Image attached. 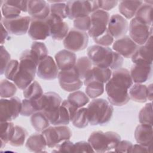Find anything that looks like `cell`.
<instances>
[{
    "mask_svg": "<svg viewBox=\"0 0 153 153\" xmlns=\"http://www.w3.org/2000/svg\"><path fill=\"white\" fill-rule=\"evenodd\" d=\"M10 4L16 6L19 8L22 12H27L28 1H19V0H8Z\"/></svg>",
    "mask_w": 153,
    "mask_h": 153,
    "instance_id": "cell-53",
    "label": "cell"
},
{
    "mask_svg": "<svg viewBox=\"0 0 153 153\" xmlns=\"http://www.w3.org/2000/svg\"><path fill=\"white\" fill-rule=\"evenodd\" d=\"M138 48L139 45L127 35L117 39L112 45V50L124 58H131Z\"/></svg>",
    "mask_w": 153,
    "mask_h": 153,
    "instance_id": "cell-19",
    "label": "cell"
},
{
    "mask_svg": "<svg viewBox=\"0 0 153 153\" xmlns=\"http://www.w3.org/2000/svg\"><path fill=\"white\" fill-rule=\"evenodd\" d=\"M57 78L60 87L68 92L77 91L84 84L75 66L68 70L60 71Z\"/></svg>",
    "mask_w": 153,
    "mask_h": 153,
    "instance_id": "cell-10",
    "label": "cell"
},
{
    "mask_svg": "<svg viewBox=\"0 0 153 153\" xmlns=\"http://www.w3.org/2000/svg\"><path fill=\"white\" fill-rule=\"evenodd\" d=\"M22 109V101L16 96L10 99L1 98L0 99V121H11L15 120Z\"/></svg>",
    "mask_w": 153,
    "mask_h": 153,
    "instance_id": "cell-9",
    "label": "cell"
},
{
    "mask_svg": "<svg viewBox=\"0 0 153 153\" xmlns=\"http://www.w3.org/2000/svg\"><path fill=\"white\" fill-rule=\"evenodd\" d=\"M128 30L130 38L139 46L145 44L149 38L152 36V26L146 25L134 17L130 22Z\"/></svg>",
    "mask_w": 153,
    "mask_h": 153,
    "instance_id": "cell-12",
    "label": "cell"
},
{
    "mask_svg": "<svg viewBox=\"0 0 153 153\" xmlns=\"http://www.w3.org/2000/svg\"><path fill=\"white\" fill-rule=\"evenodd\" d=\"M105 90V84L93 81L86 85L85 93L89 98L96 99L101 96Z\"/></svg>",
    "mask_w": 153,
    "mask_h": 153,
    "instance_id": "cell-41",
    "label": "cell"
},
{
    "mask_svg": "<svg viewBox=\"0 0 153 153\" xmlns=\"http://www.w3.org/2000/svg\"><path fill=\"white\" fill-rule=\"evenodd\" d=\"M39 61L31 49H26L22 53L19 70L13 81L18 88L23 90L33 81Z\"/></svg>",
    "mask_w": 153,
    "mask_h": 153,
    "instance_id": "cell-2",
    "label": "cell"
},
{
    "mask_svg": "<svg viewBox=\"0 0 153 153\" xmlns=\"http://www.w3.org/2000/svg\"><path fill=\"white\" fill-rule=\"evenodd\" d=\"M92 65L93 64L88 57L82 56L76 60L74 66L82 80L84 79L89 71L93 68Z\"/></svg>",
    "mask_w": 153,
    "mask_h": 153,
    "instance_id": "cell-35",
    "label": "cell"
},
{
    "mask_svg": "<svg viewBox=\"0 0 153 153\" xmlns=\"http://www.w3.org/2000/svg\"><path fill=\"white\" fill-rule=\"evenodd\" d=\"M78 108L71 103L68 99L62 101L59 108V117L54 126L68 125L72 121Z\"/></svg>",
    "mask_w": 153,
    "mask_h": 153,
    "instance_id": "cell-22",
    "label": "cell"
},
{
    "mask_svg": "<svg viewBox=\"0 0 153 153\" xmlns=\"http://www.w3.org/2000/svg\"><path fill=\"white\" fill-rule=\"evenodd\" d=\"M43 90L36 81H33L25 90H23V96L27 99H37L43 94Z\"/></svg>",
    "mask_w": 153,
    "mask_h": 153,
    "instance_id": "cell-36",
    "label": "cell"
},
{
    "mask_svg": "<svg viewBox=\"0 0 153 153\" xmlns=\"http://www.w3.org/2000/svg\"><path fill=\"white\" fill-rule=\"evenodd\" d=\"M59 68L56 62L50 56H47L41 59L38 65L36 75L44 80H54L58 76Z\"/></svg>",
    "mask_w": 153,
    "mask_h": 153,
    "instance_id": "cell-16",
    "label": "cell"
},
{
    "mask_svg": "<svg viewBox=\"0 0 153 153\" xmlns=\"http://www.w3.org/2000/svg\"><path fill=\"white\" fill-rule=\"evenodd\" d=\"M1 53H0V59H1V75L4 74L5 70L8 66V63L11 61V56L5 47L1 45Z\"/></svg>",
    "mask_w": 153,
    "mask_h": 153,
    "instance_id": "cell-48",
    "label": "cell"
},
{
    "mask_svg": "<svg viewBox=\"0 0 153 153\" xmlns=\"http://www.w3.org/2000/svg\"><path fill=\"white\" fill-rule=\"evenodd\" d=\"M87 109L88 122L91 126L106 124L111 120L114 112L112 105L102 98L94 99Z\"/></svg>",
    "mask_w": 153,
    "mask_h": 153,
    "instance_id": "cell-4",
    "label": "cell"
},
{
    "mask_svg": "<svg viewBox=\"0 0 153 153\" xmlns=\"http://www.w3.org/2000/svg\"><path fill=\"white\" fill-rule=\"evenodd\" d=\"M96 45L103 47H109L112 44L114 38L107 29L106 31L97 37L93 38Z\"/></svg>",
    "mask_w": 153,
    "mask_h": 153,
    "instance_id": "cell-44",
    "label": "cell"
},
{
    "mask_svg": "<svg viewBox=\"0 0 153 153\" xmlns=\"http://www.w3.org/2000/svg\"><path fill=\"white\" fill-rule=\"evenodd\" d=\"M121 140V136L116 132L94 131L90 135L88 142L96 152H106L114 151Z\"/></svg>",
    "mask_w": 153,
    "mask_h": 153,
    "instance_id": "cell-5",
    "label": "cell"
},
{
    "mask_svg": "<svg viewBox=\"0 0 153 153\" xmlns=\"http://www.w3.org/2000/svg\"><path fill=\"white\" fill-rule=\"evenodd\" d=\"M133 144L126 140H120V142L117 145L116 148L114 149L115 152H124V153H130L131 148Z\"/></svg>",
    "mask_w": 153,
    "mask_h": 153,
    "instance_id": "cell-51",
    "label": "cell"
},
{
    "mask_svg": "<svg viewBox=\"0 0 153 153\" xmlns=\"http://www.w3.org/2000/svg\"><path fill=\"white\" fill-rule=\"evenodd\" d=\"M87 54L94 66L115 71L123 64V57L109 47L93 45L87 48Z\"/></svg>",
    "mask_w": 153,
    "mask_h": 153,
    "instance_id": "cell-3",
    "label": "cell"
},
{
    "mask_svg": "<svg viewBox=\"0 0 153 153\" xmlns=\"http://www.w3.org/2000/svg\"><path fill=\"white\" fill-rule=\"evenodd\" d=\"M131 59L133 63L143 61L152 64V36L149 38L145 44L139 46Z\"/></svg>",
    "mask_w": 153,
    "mask_h": 153,
    "instance_id": "cell-26",
    "label": "cell"
},
{
    "mask_svg": "<svg viewBox=\"0 0 153 153\" xmlns=\"http://www.w3.org/2000/svg\"><path fill=\"white\" fill-rule=\"evenodd\" d=\"M152 147L146 146L140 144H134L131 150V152H151Z\"/></svg>",
    "mask_w": 153,
    "mask_h": 153,
    "instance_id": "cell-54",
    "label": "cell"
},
{
    "mask_svg": "<svg viewBox=\"0 0 153 153\" xmlns=\"http://www.w3.org/2000/svg\"><path fill=\"white\" fill-rule=\"evenodd\" d=\"M99 9L107 11L115 7L118 4V1H97Z\"/></svg>",
    "mask_w": 153,
    "mask_h": 153,
    "instance_id": "cell-52",
    "label": "cell"
},
{
    "mask_svg": "<svg viewBox=\"0 0 153 153\" xmlns=\"http://www.w3.org/2000/svg\"><path fill=\"white\" fill-rule=\"evenodd\" d=\"M42 112L45 115L51 124L54 126L59 117V108L62 102V99L59 94L48 91L44 93L41 97Z\"/></svg>",
    "mask_w": 153,
    "mask_h": 153,
    "instance_id": "cell-7",
    "label": "cell"
},
{
    "mask_svg": "<svg viewBox=\"0 0 153 153\" xmlns=\"http://www.w3.org/2000/svg\"><path fill=\"white\" fill-rule=\"evenodd\" d=\"M152 4H149L143 1L142 4L137 10L134 17L146 25L152 26Z\"/></svg>",
    "mask_w": 153,
    "mask_h": 153,
    "instance_id": "cell-30",
    "label": "cell"
},
{
    "mask_svg": "<svg viewBox=\"0 0 153 153\" xmlns=\"http://www.w3.org/2000/svg\"><path fill=\"white\" fill-rule=\"evenodd\" d=\"M1 33H2L1 44L2 45L5 43V41L8 39L9 32L7 31V30L5 29V27H4L3 24L1 23Z\"/></svg>",
    "mask_w": 153,
    "mask_h": 153,
    "instance_id": "cell-55",
    "label": "cell"
},
{
    "mask_svg": "<svg viewBox=\"0 0 153 153\" xmlns=\"http://www.w3.org/2000/svg\"><path fill=\"white\" fill-rule=\"evenodd\" d=\"M38 111H41L38 99L32 100L25 98L22 100L21 115L29 117Z\"/></svg>",
    "mask_w": 153,
    "mask_h": 153,
    "instance_id": "cell-33",
    "label": "cell"
},
{
    "mask_svg": "<svg viewBox=\"0 0 153 153\" xmlns=\"http://www.w3.org/2000/svg\"><path fill=\"white\" fill-rule=\"evenodd\" d=\"M74 143L69 140H65L58 144L53 150L55 152H74Z\"/></svg>",
    "mask_w": 153,
    "mask_h": 153,
    "instance_id": "cell-49",
    "label": "cell"
},
{
    "mask_svg": "<svg viewBox=\"0 0 153 153\" xmlns=\"http://www.w3.org/2000/svg\"><path fill=\"white\" fill-rule=\"evenodd\" d=\"M152 103H146L139 112L138 118L140 124L152 125Z\"/></svg>",
    "mask_w": 153,
    "mask_h": 153,
    "instance_id": "cell-42",
    "label": "cell"
},
{
    "mask_svg": "<svg viewBox=\"0 0 153 153\" xmlns=\"http://www.w3.org/2000/svg\"><path fill=\"white\" fill-rule=\"evenodd\" d=\"M152 84H150L147 86V95H148V100H150L151 102L153 99V88H152Z\"/></svg>",
    "mask_w": 153,
    "mask_h": 153,
    "instance_id": "cell-56",
    "label": "cell"
},
{
    "mask_svg": "<svg viewBox=\"0 0 153 153\" xmlns=\"http://www.w3.org/2000/svg\"><path fill=\"white\" fill-rule=\"evenodd\" d=\"M41 133L46 140L47 146L50 148H54L62 142L69 140L72 135L71 130L66 125L49 126Z\"/></svg>",
    "mask_w": 153,
    "mask_h": 153,
    "instance_id": "cell-8",
    "label": "cell"
},
{
    "mask_svg": "<svg viewBox=\"0 0 153 153\" xmlns=\"http://www.w3.org/2000/svg\"><path fill=\"white\" fill-rule=\"evenodd\" d=\"M19 68V62L17 60H11L8 66H7L4 75L5 78L10 81H13L16 75L17 74Z\"/></svg>",
    "mask_w": 153,
    "mask_h": 153,
    "instance_id": "cell-46",
    "label": "cell"
},
{
    "mask_svg": "<svg viewBox=\"0 0 153 153\" xmlns=\"http://www.w3.org/2000/svg\"><path fill=\"white\" fill-rule=\"evenodd\" d=\"M142 3L143 1H121L118 5V10L124 18L131 19Z\"/></svg>",
    "mask_w": 153,
    "mask_h": 153,
    "instance_id": "cell-28",
    "label": "cell"
},
{
    "mask_svg": "<svg viewBox=\"0 0 153 153\" xmlns=\"http://www.w3.org/2000/svg\"><path fill=\"white\" fill-rule=\"evenodd\" d=\"M90 25L91 19L90 16L76 18L74 20V28L80 31H88L90 27Z\"/></svg>",
    "mask_w": 153,
    "mask_h": 153,
    "instance_id": "cell-45",
    "label": "cell"
},
{
    "mask_svg": "<svg viewBox=\"0 0 153 153\" xmlns=\"http://www.w3.org/2000/svg\"><path fill=\"white\" fill-rule=\"evenodd\" d=\"M27 13L32 18L45 19L50 14V5L44 0L28 1Z\"/></svg>",
    "mask_w": 153,
    "mask_h": 153,
    "instance_id": "cell-21",
    "label": "cell"
},
{
    "mask_svg": "<svg viewBox=\"0 0 153 153\" xmlns=\"http://www.w3.org/2000/svg\"><path fill=\"white\" fill-rule=\"evenodd\" d=\"M1 12L3 18L11 19L20 16L22 11L7 1H1Z\"/></svg>",
    "mask_w": 153,
    "mask_h": 153,
    "instance_id": "cell-39",
    "label": "cell"
},
{
    "mask_svg": "<svg viewBox=\"0 0 153 153\" xmlns=\"http://www.w3.org/2000/svg\"><path fill=\"white\" fill-rule=\"evenodd\" d=\"M30 123L33 128L38 131H42L50 126V121L42 111H38L30 116Z\"/></svg>",
    "mask_w": 153,
    "mask_h": 153,
    "instance_id": "cell-31",
    "label": "cell"
},
{
    "mask_svg": "<svg viewBox=\"0 0 153 153\" xmlns=\"http://www.w3.org/2000/svg\"><path fill=\"white\" fill-rule=\"evenodd\" d=\"M27 33L35 41L46 39L50 36V25L48 17L45 19L32 17Z\"/></svg>",
    "mask_w": 153,
    "mask_h": 153,
    "instance_id": "cell-15",
    "label": "cell"
},
{
    "mask_svg": "<svg viewBox=\"0 0 153 153\" xmlns=\"http://www.w3.org/2000/svg\"><path fill=\"white\" fill-rule=\"evenodd\" d=\"M17 86L7 79L1 80L0 82V96L1 98H10L16 94Z\"/></svg>",
    "mask_w": 153,
    "mask_h": 153,
    "instance_id": "cell-40",
    "label": "cell"
},
{
    "mask_svg": "<svg viewBox=\"0 0 153 153\" xmlns=\"http://www.w3.org/2000/svg\"><path fill=\"white\" fill-rule=\"evenodd\" d=\"M51 2L50 14L54 15L62 19L67 18L66 13V3L62 1H48Z\"/></svg>",
    "mask_w": 153,
    "mask_h": 153,
    "instance_id": "cell-43",
    "label": "cell"
},
{
    "mask_svg": "<svg viewBox=\"0 0 153 153\" xmlns=\"http://www.w3.org/2000/svg\"><path fill=\"white\" fill-rule=\"evenodd\" d=\"M55 62L60 71L73 68L76 62V55L74 52L66 49L58 51L54 56Z\"/></svg>",
    "mask_w": 153,
    "mask_h": 153,
    "instance_id": "cell-23",
    "label": "cell"
},
{
    "mask_svg": "<svg viewBox=\"0 0 153 153\" xmlns=\"http://www.w3.org/2000/svg\"><path fill=\"white\" fill-rule=\"evenodd\" d=\"M25 146L30 152H42L45 151L47 146L46 140L42 133H34L28 137Z\"/></svg>",
    "mask_w": 153,
    "mask_h": 153,
    "instance_id": "cell-27",
    "label": "cell"
},
{
    "mask_svg": "<svg viewBox=\"0 0 153 153\" xmlns=\"http://www.w3.org/2000/svg\"><path fill=\"white\" fill-rule=\"evenodd\" d=\"M30 49L36 54L40 60L48 56L47 47L45 44L42 42H33L30 46Z\"/></svg>",
    "mask_w": 153,
    "mask_h": 153,
    "instance_id": "cell-47",
    "label": "cell"
},
{
    "mask_svg": "<svg viewBox=\"0 0 153 153\" xmlns=\"http://www.w3.org/2000/svg\"><path fill=\"white\" fill-rule=\"evenodd\" d=\"M48 19L50 25V36L53 40H63L69 32V26L63 19L50 14Z\"/></svg>",
    "mask_w": 153,
    "mask_h": 153,
    "instance_id": "cell-20",
    "label": "cell"
},
{
    "mask_svg": "<svg viewBox=\"0 0 153 153\" xmlns=\"http://www.w3.org/2000/svg\"><path fill=\"white\" fill-rule=\"evenodd\" d=\"M14 131V125L11 121H1L0 124L1 148L10 141Z\"/></svg>",
    "mask_w": 153,
    "mask_h": 153,
    "instance_id": "cell-32",
    "label": "cell"
},
{
    "mask_svg": "<svg viewBox=\"0 0 153 153\" xmlns=\"http://www.w3.org/2000/svg\"><path fill=\"white\" fill-rule=\"evenodd\" d=\"M31 19L30 16H19L11 19H7L2 17L1 23L10 33L22 35L28 32Z\"/></svg>",
    "mask_w": 153,
    "mask_h": 153,
    "instance_id": "cell-14",
    "label": "cell"
},
{
    "mask_svg": "<svg viewBox=\"0 0 153 153\" xmlns=\"http://www.w3.org/2000/svg\"><path fill=\"white\" fill-rule=\"evenodd\" d=\"M88 43V35L85 32L71 29L63 40V44L66 50L77 52L86 48Z\"/></svg>",
    "mask_w": 153,
    "mask_h": 153,
    "instance_id": "cell-11",
    "label": "cell"
},
{
    "mask_svg": "<svg viewBox=\"0 0 153 153\" xmlns=\"http://www.w3.org/2000/svg\"><path fill=\"white\" fill-rule=\"evenodd\" d=\"M67 99L78 109L86 105L90 101V98L86 93L79 90L71 92Z\"/></svg>",
    "mask_w": 153,
    "mask_h": 153,
    "instance_id": "cell-37",
    "label": "cell"
},
{
    "mask_svg": "<svg viewBox=\"0 0 153 153\" xmlns=\"http://www.w3.org/2000/svg\"><path fill=\"white\" fill-rule=\"evenodd\" d=\"M109 18V13L100 9L91 13V25L88 30V35L94 38L104 33L108 29Z\"/></svg>",
    "mask_w": 153,
    "mask_h": 153,
    "instance_id": "cell-13",
    "label": "cell"
},
{
    "mask_svg": "<svg viewBox=\"0 0 153 153\" xmlns=\"http://www.w3.org/2000/svg\"><path fill=\"white\" fill-rule=\"evenodd\" d=\"M74 152H94L88 142L79 141L74 143Z\"/></svg>",
    "mask_w": 153,
    "mask_h": 153,
    "instance_id": "cell-50",
    "label": "cell"
},
{
    "mask_svg": "<svg viewBox=\"0 0 153 153\" xmlns=\"http://www.w3.org/2000/svg\"><path fill=\"white\" fill-rule=\"evenodd\" d=\"M72 123L73 126L76 128H83L86 127L89 124L87 108H79L76 111Z\"/></svg>",
    "mask_w": 153,
    "mask_h": 153,
    "instance_id": "cell-38",
    "label": "cell"
},
{
    "mask_svg": "<svg viewBox=\"0 0 153 153\" xmlns=\"http://www.w3.org/2000/svg\"><path fill=\"white\" fill-rule=\"evenodd\" d=\"M130 99L137 103H145L148 100L147 86L145 84L134 83L128 90Z\"/></svg>",
    "mask_w": 153,
    "mask_h": 153,
    "instance_id": "cell-29",
    "label": "cell"
},
{
    "mask_svg": "<svg viewBox=\"0 0 153 153\" xmlns=\"http://www.w3.org/2000/svg\"><path fill=\"white\" fill-rule=\"evenodd\" d=\"M99 9L97 1H68L66 2V16L71 20L88 16Z\"/></svg>",
    "mask_w": 153,
    "mask_h": 153,
    "instance_id": "cell-6",
    "label": "cell"
},
{
    "mask_svg": "<svg viewBox=\"0 0 153 153\" xmlns=\"http://www.w3.org/2000/svg\"><path fill=\"white\" fill-rule=\"evenodd\" d=\"M129 24L126 18L119 14L112 15L109 20L108 29L114 38L124 36L128 30Z\"/></svg>",
    "mask_w": 153,
    "mask_h": 153,
    "instance_id": "cell-18",
    "label": "cell"
},
{
    "mask_svg": "<svg viewBox=\"0 0 153 153\" xmlns=\"http://www.w3.org/2000/svg\"><path fill=\"white\" fill-rule=\"evenodd\" d=\"M133 84L130 71L121 68L112 73L110 79L105 84L108 102L112 105L121 106L130 100L128 90Z\"/></svg>",
    "mask_w": 153,
    "mask_h": 153,
    "instance_id": "cell-1",
    "label": "cell"
},
{
    "mask_svg": "<svg viewBox=\"0 0 153 153\" xmlns=\"http://www.w3.org/2000/svg\"><path fill=\"white\" fill-rule=\"evenodd\" d=\"M152 73V64L143 61L133 63L130 74L134 83L142 84L149 80Z\"/></svg>",
    "mask_w": 153,
    "mask_h": 153,
    "instance_id": "cell-17",
    "label": "cell"
},
{
    "mask_svg": "<svg viewBox=\"0 0 153 153\" xmlns=\"http://www.w3.org/2000/svg\"><path fill=\"white\" fill-rule=\"evenodd\" d=\"M28 135L27 130L22 126H15L13 135L9 142V144L13 146H22L25 143Z\"/></svg>",
    "mask_w": 153,
    "mask_h": 153,
    "instance_id": "cell-34",
    "label": "cell"
},
{
    "mask_svg": "<svg viewBox=\"0 0 153 153\" xmlns=\"http://www.w3.org/2000/svg\"><path fill=\"white\" fill-rule=\"evenodd\" d=\"M112 73V71L109 68H102L94 66L91 69L83 80V84L86 85L93 81L106 84L110 79Z\"/></svg>",
    "mask_w": 153,
    "mask_h": 153,
    "instance_id": "cell-24",
    "label": "cell"
},
{
    "mask_svg": "<svg viewBox=\"0 0 153 153\" xmlns=\"http://www.w3.org/2000/svg\"><path fill=\"white\" fill-rule=\"evenodd\" d=\"M134 138L139 144L152 147V125L140 124L134 130Z\"/></svg>",
    "mask_w": 153,
    "mask_h": 153,
    "instance_id": "cell-25",
    "label": "cell"
}]
</instances>
